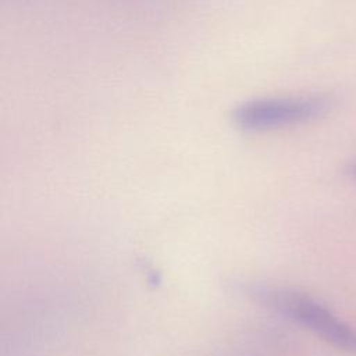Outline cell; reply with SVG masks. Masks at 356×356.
<instances>
[{
    "label": "cell",
    "mask_w": 356,
    "mask_h": 356,
    "mask_svg": "<svg viewBox=\"0 0 356 356\" xmlns=\"http://www.w3.org/2000/svg\"><path fill=\"white\" fill-rule=\"evenodd\" d=\"M245 292L253 302L309 330L331 346L356 352V330L307 293L261 284L246 285Z\"/></svg>",
    "instance_id": "obj_1"
},
{
    "label": "cell",
    "mask_w": 356,
    "mask_h": 356,
    "mask_svg": "<svg viewBox=\"0 0 356 356\" xmlns=\"http://www.w3.org/2000/svg\"><path fill=\"white\" fill-rule=\"evenodd\" d=\"M348 172L356 179V161L355 163H352L350 165H349V168H348Z\"/></svg>",
    "instance_id": "obj_3"
},
{
    "label": "cell",
    "mask_w": 356,
    "mask_h": 356,
    "mask_svg": "<svg viewBox=\"0 0 356 356\" xmlns=\"http://www.w3.org/2000/svg\"><path fill=\"white\" fill-rule=\"evenodd\" d=\"M327 106L320 96L257 97L235 107L232 121L248 132L274 131L313 121L325 113Z\"/></svg>",
    "instance_id": "obj_2"
}]
</instances>
